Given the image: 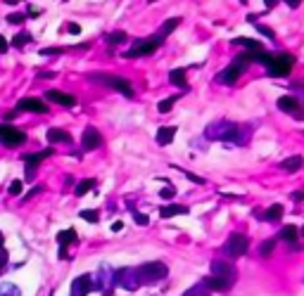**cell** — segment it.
Wrapping results in <instances>:
<instances>
[{
  "label": "cell",
  "instance_id": "cell-38",
  "mask_svg": "<svg viewBox=\"0 0 304 296\" xmlns=\"http://www.w3.org/2000/svg\"><path fill=\"white\" fill-rule=\"evenodd\" d=\"M81 218L88 223H98V211H81Z\"/></svg>",
  "mask_w": 304,
  "mask_h": 296
},
{
  "label": "cell",
  "instance_id": "cell-35",
  "mask_svg": "<svg viewBox=\"0 0 304 296\" xmlns=\"http://www.w3.org/2000/svg\"><path fill=\"white\" fill-rule=\"evenodd\" d=\"M107 41L112 43V45H117V43H124V41H126V33H124V31H112L107 36Z\"/></svg>",
  "mask_w": 304,
  "mask_h": 296
},
{
  "label": "cell",
  "instance_id": "cell-18",
  "mask_svg": "<svg viewBox=\"0 0 304 296\" xmlns=\"http://www.w3.org/2000/svg\"><path fill=\"white\" fill-rule=\"evenodd\" d=\"M176 138V126H162L159 130H157V142L159 145H171V140Z\"/></svg>",
  "mask_w": 304,
  "mask_h": 296
},
{
  "label": "cell",
  "instance_id": "cell-13",
  "mask_svg": "<svg viewBox=\"0 0 304 296\" xmlns=\"http://www.w3.org/2000/svg\"><path fill=\"white\" fill-rule=\"evenodd\" d=\"M48 157H53V147L43 149V152H38V154H29V157H24V161H26V178H31L33 171H36V166Z\"/></svg>",
  "mask_w": 304,
  "mask_h": 296
},
{
  "label": "cell",
  "instance_id": "cell-22",
  "mask_svg": "<svg viewBox=\"0 0 304 296\" xmlns=\"http://www.w3.org/2000/svg\"><path fill=\"white\" fill-rule=\"evenodd\" d=\"M233 45H242V48H247V53H254V50H264V45H261L259 41H252V38H233Z\"/></svg>",
  "mask_w": 304,
  "mask_h": 296
},
{
  "label": "cell",
  "instance_id": "cell-44",
  "mask_svg": "<svg viewBox=\"0 0 304 296\" xmlns=\"http://www.w3.org/2000/svg\"><path fill=\"white\" fill-rule=\"evenodd\" d=\"M136 223H138V225H148V216H143V213H136Z\"/></svg>",
  "mask_w": 304,
  "mask_h": 296
},
{
  "label": "cell",
  "instance_id": "cell-49",
  "mask_svg": "<svg viewBox=\"0 0 304 296\" xmlns=\"http://www.w3.org/2000/svg\"><path fill=\"white\" fill-rule=\"evenodd\" d=\"M247 21H250V24H257V21H259V17H257V14H247Z\"/></svg>",
  "mask_w": 304,
  "mask_h": 296
},
{
  "label": "cell",
  "instance_id": "cell-34",
  "mask_svg": "<svg viewBox=\"0 0 304 296\" xmlns=\"http://www.w3.org/2000/svg\"><path fill=\"white\" fill-rule=\"evenodd\" d=\"M176 102V97H166V100H162L159 105H157V109L162 112V114H166V112H171V107H174Z\"/></svg>",
  "mask_w": 304,
  "mask_h": 296
},
{
  "label": "cell",
  "instance_id": "cell-33",
  "mask_svg": "<svg viewBox=\"0 0 304 296\" xmlns=\"http://www.w3.org/2000/svg\"><path fill=\"white\" fill-rule=\"evenodd\" d=\"M254 29H257L261 36H266L269 41H276V31H271L269 26H264V24H259V21H257V26H254Z\"/></svg>",
  "mask_w": 304,
  "mask_h": 296
},
{
  "label": "cell",
  "instance_id": "cell-16",
  "mask_svg": "<svg viewBox=\"0 0 304 296\" xmlns=\"http://www.w3.org/2000/svg\"><path fill=\"white\" fill-rule=\"evenodd\" d=\"M95 282H98V289L109 292V289H112V285H117V275H112L109 270H100L98 275H95Z\"/></svg>",
  "mask_w": 304,
  "mask_h": 296
},
{
  "label": "cell",
  "instance_id": "cell-46",
  "mask_svg": "<svg viewBox=\"0 0 304 296\" xmlns=\"http://www.w3.org/2000/svg\"><path fill=\"white\" fill-rule=\"evenodd\" d=\"M293 201H302L304 199V192H293V197H290Z\"/></svg>",
  "mask_w": 304,
  "mask_h": 296
},
{
  "label": "cell",
  "instance_id": "cell-2",
  "mask_svg": "<svg viewBox=\"0 0 304 296\" xmlns=\"http://www.w3.org/2000/svg\"><path fill=\"white\" fill-rule=\"evenodd\" d=\"M207 140H230V142H238L240 140V126L230 123V121H214L209 123L205 130ZM242 142V140H240Z\"/></svg>",
  "mask_w": 304,
  "mask_h": 296
},
{
  "label": "cell",
  "instance_id": "cell-8",
  "mask_svg": "<svg viewBox=\"0 0 304 296\" xmlns=\"http://www.w3.org/2000/svg\"><path fill=\"white\" fill-rule=\"evenodd\" d=\"M114 275H117V285L124 287L126 292H136V289L141 287V275H138V270H133V268H121Z\"/></svg>",
  "mask_w": 304,
  "mask_h": 296
},
{
  "label": "cell",
  "instance_id": "cell-12",
  "mask_svg": "<svg viewBox=\"0 0 304 296\" xmlns=\"http://www.w3.org/2000/svg\"><path fill=\"white\" fill-rule=\"evenodd\" d=\"M17 109L19 112H33V114H45L48 105H45L43 100H38V97H22L17 102Z\"/></svg>",
  "mask_w": 304,
  "mask_h": 296
},
{
  "label": "cell",
  "instance_id": "cell-15",
  "mask_svg": "<svg viewBox=\"0 0 304 296\" xmlns=\"http://www.w3.org/2000/svg\"><path fill=\"white\" fill-rule=\"evenodd\" d=\"M45 100L57 102V105H62V107H74L76 105V97L67 95V93H62V90H48V93H45Z\"/></svg>",
  "mask_w": 304,
  "mask_h": 296
},
{
  "label": "cell",
  "instance_id": "cell-25",
  "mask_svg": "<svg viewBox=\"0 0 304 296\" xmlns=\"http://www.w3.org/2000/svg\"><path fill=\"white\" fill-rule=\"evenodd\" d=\"M297 237H300V230L295 225H283L281 228V239H285V242H297Z\"/></svg>",
  "mask_w": 304,
  "mask_h": 296
},
{
  "label": "cell",
  "instance_id": "cell-52",
  "mask_svg": "<svg viewBox=\"0 0 304 296\" xmlns=\"http://www.w3.org/2000/svg\"><path fill=\"white\" fill-rule=\"evenodd\" d=\"M240 2H242V5H245V2H247V0H240Z\"/></svg>",
  "mask_w": 304,
  "mask_h": 296
},
{
  "label": "cell",
  "instance_id": "cell-43",
  "mask_svg": "<svg viewBox=\"0 0 304 296\" xmlns=\"http://www.w3.org/2000/svg\"><path fill=\"white\" fill-rule=\"evenodd\" d=\"M159 197H164V199H171V197H174V187H164Z\"/></svg>",
  "mask_w": 304,
  "mask_h": 296
},
{
  "label": "cell",
  "instance_id": "cell-32",
  "mask_svg": "<svg viewBox=\"0 0 304 296\" xmlns=\"http://www.w3.org/2000/svg\"><path fill=\"white\" fill-rule=\"evenodd\" d=\"M0 296H22V294H19V287H14L7 282V285L0 287Z\"/></svg>",
  "mask_w": 304,
  "mask_h": 296
},
{
  "label": "cell",
  "instance_id": "cell-7",
  "mask_svg": "<svg viewBox=\"0 0 304 296\" xmlns=\"http://www.w3.org/2000/svg\"><path fill=\"white\" fill-rule=\"evenodd\" d=\"M159 45H162V41H159L157 36L145 38V41L141 38V41L133 43V48H129V50H126V57H131V59H133V57H145V55H152L157 48H159Z\"/></svg>",
  "mask_w": 304,
  "mask_h": 296
},
{
  "label": "cell",
  "instance_id": "cell-26",
  "mask_svg": "<svg viewBox=\"0 0 304 296\" xmlns=\"http://www.w3.org/2000/svg\"><path fill=\"white\" fill-rule=\"evenodd\" d=\"M31 41H33V36L29 31H19L12 38V45H14V48H24V45H29Z\"/></svg>",
  "mask_w": 304,
  "mask_h": 296
},
{
  "label": "cell",
  "instance_id": "cell-28",
  "mask_svg": "<svg viewBox=\"0 0 304 296\" xmlns=\"http://www.w3.org/2000/svg\"><path fill=\"white\" fill-rule=\"evenodd\" d=\"M266 221H271V223H276V221H281L283 218V206L281 204H273V206H269V211H266V216H264Z\"/></svg>",
  "mask_w": 304,
  "mask_h": 296
},
{
  "label": "cell",
  "instance_id": "cell-17",
  "mask_svg": "<svg viewBox=\"0 0 304 296\" xmlns=\"http://www.w3.org/2000/svg\"><path fill=\"white\" fill-rule=\"evenodd\" d=\"M238 78H240V74L235 71V69H230V66H226L224 71H219L217 74V83H224V85H233V83H238Z\"/></svg>",
  "mask_w": 304,
  "mask_h": 296
},
{
  "label": "cell",
  "instance_id": "cell-41",
  "mask_svg": "<svg viewBox=\"0 0 304 296\" xmlns=\"http://www.w3.org/2000/svg\"><path fill=\"white\" fill-rule=\"evenodd\" d=\"M60 53H62V48H43V50H41V55H43V57H45V55H60Z\"/></svg>",
  "mask_w": 304,
  "mask_h": 296
},
{
  "label": "cell",
  "instance_id": "cell-19",
  "mask_svg": "<svg viewBox=\"0 0 304 296\" xmlns=\"http://www.w3.org/2000/svg\"><path fill=\"white\" fill-rule=\"evenodd\" d=\"M48 140L55 142V145H60V142H67V145H69V142H72V135H69L67 130H62V128H50V130H48Z\"/></svg>",
  "mask_w": 304,
  "mask_h": 296
},
{
  "label": "cell",
  "instance_id": "cell-10",
  "mask_svg": "<svg viewBox=\"0 0 304 296\" xmlns=\"http://www.w3.org/2000/svg\"><path fill=\"white\" fill-rule=\"evenodd\" d=\"M302 100L297 95H283L278 97V109L285 112V114H293V117H300L302 118Z\"/></svg>",
  "mask_w": 304,
  "mask_h": 296
},
{
  "label": "cell",
  "instance_id": "cell-29",
  "mask_svg": "<svg viewBox=\"0 0 304 296\" xmlns=\"http://www.w3.org/2000/svg\"><path fill=\"white\" fill-rule=\"evenodd\" d=\"M209 292H212V289H209V287L205 285V280H202L200 285H195L193 289H188L183 296H209Z\"/></svg>",
  "mask_w": 304,
  "mask_h": 296
},
{
  "label": "cell",
  "instance_id": "cell-3",
  "mask_svg": "<svg viewBox=\"0 0 304 296\" xmlns=\"http://www.w3.org/2000/svg\"><path fill=\"white\" fill-rule=\"evenodd\" d=\"M88 78H90V81H95V83H100V85H107V88L117 90V93H121V95L133 97V88H131V83L126 81V78H121V76L102 74V71H93V74H88Z\"/></svg>",
  "mask_w": 304,
  "mask_h": 296
},
{
  "label": "cell",
  "instance_id": "cell-30",
  "mask_svg": "<svg viewBox=\"0 0 304 296\" xmlns=\"http://www.w3.org/2000/svg\"><path fill=\"white\" fill-rule=\"evenodd\" d=\"M273 249H276V239H266V242H261L259 254L264 256V258H269V256L273 254Z\"/></svg>",
  "mask_w": 304,
  "mask_h": 296
},
{
  "label": "cell",
  "instance_id": "cell-27",
  "mask_svg": "<svg viewBox=\"0 0 304 296\" xmlns=\"http://www.w3.org/2000/svg\"><path fill=\"white\" fill-rule=\"evenodd\" d=\"M93 187H95V180H93V178H88V180H81V182L76 185L74 194H76V197H83V194H86L88 190H93Z\"/></svg>",
  "mask_w": 304,
  "mask_h": 296
},
{
  "label": "cell",
  "instance_id": "cell-39",
  "mask_svg": "<svg viewBox=\"0 0 304 296\" xmlns=\"http://www.w3.org/2000/svg\"><path fill=\"white\" fill-rule=\"evenodd\" d=\"M67 31L74 33V36H78V33H81V26H78V24H74V21H69V24H67Z\"/></svg>",
  "mask_w": 304,
  "mask_h": 296
},
{
  "label": "cell",
  "instance_id": "cell-20",
  "mask_svg": "<svg viewBox=\"0 0 304 296\" xmlns=\"http://www.w3.org/2000/svg\"><path fill=\"white\" fill-rule=\"evenodd\" d=\"M178 24H181V19H178V17H171V19H166V21H164V24H162V29H159V31L154 33V36H157L159 41H164V38H166L169 33L174 31L176 26H178Z\"/></svg>",
  "mask_w": 304,
  "mask_h": 296
},
{
  "label": "cell",
  "instance_id": "cell-37",
  "mask_svg": "<svg viewBox=\"0 0 304 296\" xmlns=\"http://www.w3.org/2000/svg\"><path fill=\"white\" fill-rule=\"evenodd\" d=\"M10 194H12V197H19V194H22V180H14V182H10Z\"/></svg>",
  "mask_w": 304,
  "mask_h": 296
},
{
  "label": "cell",
  "instance_id": "cell-40",
  "mask_svg": "<svg viewBox=\"0 0 304 296\" xmlns=\"http://www.w3.org/2000/svg\"><path fill=\"white\" fill-rule=\"evenodd\" d=\"M7 48H10V43H7V38L0 33V55H5L7 53Z\"/></svg>",
  "mask_w": 304,
  "mask_h": 296
},
{
  "label": "cell",
  "instance_id": "cell-47",
  "mask_svg": "<svg viewBox=\"0 0 304 296\" xmlns=\"http://www.w3.org/2000/svg\"><path fill=\"white\" fill-rule=\"evenodd\" d=\"M41 78H55V71H41Z\"/></svg>",
  "mask_w": 304,
  "mask_h": 296
},
{
  "label": "cell",
  "instance_id": "cell-5",
  "mask_svg": "<svg viewBox=\"0 0 304 296\" xmlns=\"http://www.w3.org/2000/svg\"><path fill=\"white\" fill-rule=\"evenodd\" d=\"M293 64H295V57L290 53H283V55H276L271 62L266 64V74L271 78H283L293 71Z\"/></svg>",
  "mask_w": 304,
  "mask_h": 296
},
{
  "label": "cell",
  "instance_id": "cell-51",
  "mask_svg": "<svg viewBox=\"0 0 304 296\" xmlns=\"http://www.w3.org/2000/svg\"><path fill=\"white\" fill-rule=\"evenodd\" d=\"M2 242H5V237H2V233H0V249H2Z\"/></svg>",
  "mask_w": 304,
  "mask_h": 296
},
{
  "label": "cell",
  "instance_id": "cell-42",
  "mask_svg": "<svg viewBox=\"0 0 304 296\" xmlns=\"http://www.w3.org/2000/svg\"><path fill=\"white\" fill-rule=\"evenodd\" d=\"M5 265H7V251H5V249H0V270H2Z\"/></svg>",
  "mask_w": 304,
  "mask_h": 296
},
{
  "label": "cell",
  "instance_id": "cell-24",
  "mask_svg": "<svg viewBox=\"0 0 304 296\" xmlns=\"http://www.w3.org/2000/svg\"><path fill=\"white\" fill-rule=\"evenodd\" d=\"M169 81H171V83L174 85H178V88H188V83H185V71L183 69H171V71H169Z\"/></svg>",
  "mask_w": 304,
  "mask_h": 296
},
{
  "label": "cell",
  "instance_id": "cell-50",
  "mask_svg": "<svg viewBox=\"0 0 304 296\" xmlns=\"http://www.w3.org/2000/svg\"><path fill=\"white\" fill-rule=\"evenodd\" d=\"M264 2H266V7H273V5H276V0H264Z\"/></svg>",
  "mask_w": 304,
  "mask_h": 296
},
{
  "label": "cell",
  "instance_id": "cell-48",
  "mask_svg": "<svg viewBox=\"0 0 304 296\" xmlns=\"http://www.w3.org/2000/svg\"><path fill=\"white\" fill-rule=\"evenodd\" d=\"M285 2H288L290 7H300V5H302V0H285Z\"/></svg>",
  "mask_w": 304,
  "mask_h": 296
},
{
  "label": "cell",
  "instance_id": "cell-53",
  "mask_svg": "<svg viewBox=\"0 0 304 296\" xmlns=\"http://www.w3.org/2000/svg\"><path fill=\"white\" fill-rule=\"evenodd\" d=\"M302 235H304V230H302Z\"/></svg>",
  "mask_w": 304,
  "mask_h": 296
},
{
  "label": "cell",
  "instance_id": "cell-6",
  "mask_svg": "<svg viewBox=\"0 0 304 296\" xmlns=\"http://www.w3.org/2000/svg\"><path fill=\"white\" fill-rule=\"evenodd\" d=\"M247 249H250V239H247L245 235H240V233L230 235V237H228V242H226V246H224V251H226L230 258H240V256H245L247 254Z\"/></svg>",
  "mask_w": 304,
  "mask_h": 296
},
{
  "label": "cell",
  "instance_id": "cell-1",
  "mask_svg": "<svg viewBox=\"0 0 304 296\" xmlns=\"http://www.w3.org/2000/svg\"><path fill=\"white\" fill-rule=\"evenodd\" d=\"M235 280H238V273L228 261H214L212 263V275L205 277V285L212 292H228L235 285Z\"/></svg>",
  "mask_w": 304,
  "mask_h": 296
},
{
  "label": "cell",
  "instance_id": "cell-36",
  "mask_svg": "<svg viewBox=\"0 0 304 296\" xmlns=\"http://www.w3.org/2000/svg\"><path fill=\"white\" fill-rule=\"evenodd\" d=\"M24 19H26V14H22V12L7 14V24H24Z\"/></svg>",
  "mask_w": 304,
  "mask_h": 296
},
{
  "label": "cell",
  "instance_id": "cell-21",
  "mask_svg": "<svg viewBox=\"0 0 304 296\" xmlns=\"http://www.w3.org/2000/svg\"><path fill=\"white\" fill-rule=\"evenodd\" d=\"M181 213H188V209L181 206V204H169V206H162V209H159V216H162V218H174V216H181Z\"/></svg>",
  "mask_w": 304,
  "mask_h": 296
},
{
  "label": "cell",
  "instance_id": "cell-23",
  "mask_svg": "<svg viewBox=\"0 0 304 296\" xmlns=\"http://www.w3.org/2000/svg\"><path fill=\"white\" fill-rule=\"evenodd\" d=\"M302 164H304V159H302V157H288V159H285V161L281 164V169H283V171H288V173H295V171L302 169Z\"/></svg>",
  "mask_w": 304,
  "mask_h": 296
},
{
  "label": "cell",
  "instance_id": "cell-31",
  "mask_svg": "<svg viewBox=\"0 0 304 296\" xmlns=\"http://www.w3.org/2000/svg\"><path fill=\"white\" fill-rule=\"evenodd\" d=\"M76 239V230H65V233L57 235V242H60V246H65V244L74 242Z\"/></svg>",
  "mask_w": 304,
  "mask_h": 296
},
{
  "label": "cell",
  "instance_id": "cell-14",
  "mask_svg": "<svg viewBox=\"0 0 304 296\" xmlns=\"http://www.w3.org/2000/svg\"><path fill=\"white\" fill-rule=\"evenodd\" d=\"M90 287H93V280H90L88 275L76 277L74 282H72V296H88Z\"/></svg>",
  "mask_w": 304,
  "mask_h": 296
},
{
  "label": "cell",
  "instance_id": "cell-45",
  "mask_svg": "<svg viewBox=\"0 0 304 296\" xmlns=\"http://www.w3.org/2000/svg\"><path fill=\"white\" fill-rule=\"evenodd\" d=\"M112 230H114V233L124 230V223H121V221H114V223H112Z\"/></svg>",
  "mask_w": 304,
  "mask_h": 296
},
{
  "label": "cell",
  "instance_id": "cell-11",
  "mask_svg": "<svg viewBox=\"0 0 304 296\" xmlns=\"http://www.w3.org/2000/svg\"><path fill=\"white\" fill-rule=\"evenodd\" d=\"M100 145H102V135H100L98 128H93V126L83 128V133H81V147L86 149V152H93Z\"/></svg>",
  "mask_w": 304,
  "mask_h": 296
},
{
  "label": "cell",
  "instance_id": "cell-4",
  "mask_svg": "<svg viewBox=\"0 0 304 296\" xmlns=\"http://www.w3.org/2000/svg\"><path fill=\"white\" fill-rule=\"evenodd\" d=\"M166 273H169V268H166V263H162V261L143 263L141 268H138L141 285H152V282H159V280H164V277H166Z\"/></svg>",
  "mask_w": 304,
  "mask_h": 296
},
{
  "label": "cell",
  "instance_id": "cell-9",
  "mask_svg": "<svg viewBox=\"0 0 304 296\" xmlns=\"http://www.w3.org/2000/svg\"><path fill=\"white\" fill-rule=\"evenodd\" d=\"M24 140H26V135H24L19 128L0 123V142H2L5 147H19V145H24Z\"/></svg>",
  "mask_w": 304,
  "mask_h": 296
}]
</instances>
